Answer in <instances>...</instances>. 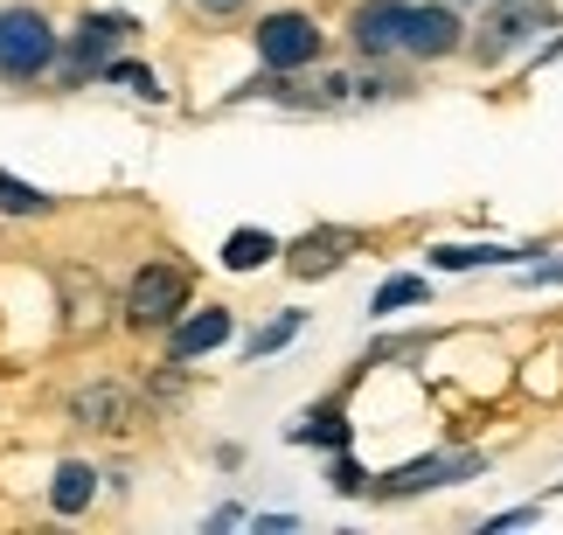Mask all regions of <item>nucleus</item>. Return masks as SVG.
I'll list each match as a JSON object with an SVG mask.
<instances>
[{
    "instance_id": "412c9836",
    "label": "nucleus",
    "mask_w": 563,
    "mask_h": 535,
    "mask_svg": "<svg viewBox=\"0 0 563 535\" xmlns=\"http://www.w3.org/2000/svg\"><path fill=\"white\" fill-rule=\"evenodd\" d=\"M188 8H195V14H202V21H230V14H244V8H251V0H188Z\"/></svg>"
},
{
    "instance_id": "f257e3e1",
    "label": "nucleus",
    "mask_w": 563,
    "mask_h": 535,
    "mask_svg": "<svg viewBox=\"0 0 563 535\" xmlns=\"http://www.w3.org/2000/svg\"><path fill=\"white\" fill-rule=\"evenodd\" d=\"M188 299H195V278L188 265H167V258H146L133 278H125V299H119V320L133 334H167L175 320L188 313Z\"/></svg>"
},
{
    "instance_id": "1a4fd4ad",
    "label": "nucleus",
    "mask_w": 563,
    "mask_h": 535,
    "mask_svg": "<svg viewBox=\"0 0 563 535\" xmlns=\"http://www.w3.org/2000/svg\"><path fill=\"white\" fill-rule=\"evenodd\" d=\"M362 250V237L355 230H307L292 250H286V271L292 278H328V271H341Z\"/></svg>"
},
{
    "instance_id": "aec40b11",
    "label": "nucleus",
    "mask_w": 563,
    "mask_h": 535,
    "mask_svg": "<svg viewBox=\"0 0 563 535\" xmlns=\"http://www.w3.org/2000/svg\"><path fill=\"white\" fill-rule=\"evenodd\" d=\"M362 487H369V473H362V466L341 453V459H334V494H362Z\"/></svg>"
},
{
    "instance_id": "ddd939ff",
    "label": "nucleus",
    "mask_w": 563,
    "mask_h": 535,
    "mask_svg": "<svg viewBox=\"0 0 563 535\" xmlns=\"http://www.w3.org/2000/svg\"><path fill=\"white\" fill-rule=\"evenodd\" d=\"M91 501H98V466L91 459H63L56 480H49V508L56 515H84Z\"/></svg>"
},
{
    "instance_id": "6ab92c4d",
    "label": "nucleus",
    "mask_w": 563,
    "mask_h": 535,
    "mask_svg": "<svg viewBox=\"0 0 563 535\" xmlns=\"http://www.w3.org/2000/svg\"><path fill=\"white\" fill-rule=\"evenodd\" d=\"M98 77H104V83H125L133 98H161V77L146 70V63H125V56H112V63H104Z\"/></svg>"
},
{
    "instance_id": "7ed1b4c3",
    "label": "nucleus",
    "mask_w": 563,
    "mask_h": 535,
    "mask_svg": "<svg viewBox=\"0 0 563 535\" xmlns=\"http://www.w3.org/2000/svg\"><path fill=\"white\" fill-rule=\"evenodd\" d=\"M550 21H556L550 0H494V8L481 14V29H466V35H473L466 56L481 63V70H494V63H508L515 49H529V42L550 29Z\"/></svg>"
},
{
    "instance_id": "9d476101",
    "label": "nucleus",
    "mask_w": 563,
    "mask_h": 535,
    "mask_svg": "<svg viewBox=\"0 0 563 535\" xmlns=\"http://www.w3.org/2000/svg\"><path fill=\"white\" fill-rule=\"evenodd\" d=\"M230 306H202V313H181L175 327H167V355L175 361H202V355H216L230 341Z\"/></svg>"
},
{
    "instance_id": "423d86ee",
    "label": "nucleus",
    "mask_w": 563,
    "mask_h": 535,
    "mask_svg": "<svg viewBox=\"0 0 563 535\" xmlns=\"http://www.w3.org/2000/svg\"><path fill=\"white\" fill-rule=\"evenodd\" d=\"M125 35H133V21H125V14H84L77 29H70V42L56 49V77H63V83L98 77L104 63L125 49Z\"/></svg>"
},
{
    "instance_id": "a211bd4d",
    "label": "nucleus",
    "mask_w": 563,
    "mask_h": 535,
    "mask_svg": "<svg viewBox=\"0 0 563 535\" xmlns=\"http://www.w3.org/2000/svg\"><path fill=\"white\" fill-rule=\"evenodd\" d=\"M431 286L424 278H383V292L369 299V313H404V306H424Z\"/></svg>"
},
{
    "instance_id": "f03ea898",
    "label": "nucleus",
    "mask_w": 563,
    "mask_h": 535,
    "mask_svg": "<svg viewBox=\"0 0 563 535\" xmlns=\"http://www.w3.org/2000/svg\"><path fill=\"white\" fill-rule=\"evenodd\" d=\"M56 49H63V35L35 0L0 8V83H42L56 70Z\"/></svg>"
},
{
    "instance_id": "dca6fc26",
    "label": "nucleus",
    "mask_w": 563,
    "mask_h": 535,
    "mask_svg": "<svg viewBox=\"0 0 563 535\" xmlns=\"http://www.w3.org/2000/svg\"><path fill=\"white\" fill-rule=\"evenodd\" d=\"M299 327H307V313H292V306H286V313H272L265 327H257V334L244 341V355H251V361H257V355H278V348H286V341H292Z\"/></svg>"
},
{
    "instance_id": "20e7f679",
    "label": "nucleus",
    "mask_w": 563,
    "mask_h": 535,
    "mask_svg": "<svg viewBox=\"0 0 563 535\" xmlns=\"http://www.w3.org/2000/svg\"><path fill=\"white\" fill-rule=\"evenodd\" d=\"M251 49H257V63H265L272 77H299V70H313V63H320L328 35H320V21H313V14L278 8V14H257Z\"/></svg>"
},
{
    "instance_id": "2eb2a0df",
    "label": "nucleus",
    "mask_w": 563,
    "mask_h": 535,
    "mask_svg": "<svg viewBox=\"0 0 563 535\" xmlns=\"http://www.w3.org/2000/svg\"><path fill=\"white\" fill-rule=\"evenodd\" d=\"M501 258H522V250H501V244H445V250H431L439 271H473V265H501Z\"/></svg>"
},
{
    "instance_id": "f3484780",
    "label": "nucleus",
    "mask_w": 563,
    "mask_h": 535,
    "mask_svg": "<svg viewBox=\"0 0 563 535\" xmlns=\"http://www.w3.org/2000/svg\"><path fill=\"white\" fill-rule=\"evenodd\" d=\"M0 209H8V216H49L56 196H42V188L14 181V175H0Z\"/></svg>"
},
{
    "instance_id": "4468645a",
    "label": "nucleus",
    "mask_w": 563,
    "mask_h": 535,
    "mask_svg": "<svg viewBox=\"0 0 563 535\" xmlns=\"http://www.w3.org/2000/svg\"><path fill=\"white\" fill-rule=\"evenodd\" d=\"M278 258V237H272V230H236V237L223 244V265L230 271H265Z\"/></svg>"
},
{
    "instance_id": "39448f33",
    "label": "nucleus",
    "mask_w": 563,
    "mask_h": 535,
    "mask_svg": "<svg viewBox=\"0 0 563 535\" xmlns=\"http://www.w3.org/2000/svg\"><path fill=\"white\" fill-rule=\"evenodd\" d=\"M466 49V21L452 0H404V14H397V56L410 63H445V56H460Z\"/></svg>"
},
{
    "instance_id": "f8f14e48",
    "label": "nucleus",
    "mask_w": 563,
    "mask_h": 535,
    "mask_svg": "<svg viewBox=\"0 0 563 535\" xmlns=\"http://www.w3.org/2000/svg\"><path fill=\"white\" fill-rule=\"evenodd\" d=\"M286 438L292 445H328V453H349V445H355V424H349V411H341V397H328V403H313V411H299L286 424Z\"/></svg>"
},
{
    "instance_id": "9b49d317",
    "label": "nucleus",
    "mask_w": 563,
    "mask_h": 535,
    "mask_svg": "<svg viewBox=\"0 0 563 535\" xmlns=\"http://www.w3.org/2000/svg\"><path fill=\"white\" fill-rule=\"evenodd\" d=\"M397 14H404V0H362L355 21H349V42H355V56H397Z\"/></svg>"
},
{
    "instance_id": "0eeeda50",
    "label": "nucleus",
    "mask_w": 563,
    "mask_h": 535,
    "mask_svg": "<svg viewBox=\"0 0 563 535\" xmlns=\"http://www.w3.org/2000/svg\"><path fill=\"white\" fill-rule=\"evenodd\" d=\"M481 473H487L481 453H431V459H410L397 473L369 480L362 494L369 501H410V494H431V487H452V480H481Z\"/></svg>"
},
{
    "instance_id": "6e6552de",
    "label": "nucleus",
    "mask_w": 563,
    "mask_h": 535,
    "mask_svg": "<svg viewBox=\"0 0 563 535\" xmlns=\"http://www.w3.org/2000/svg\"><path fill=\"white\" fill-rule=\"evenodd\" d=\"M70 417L84 424V432H98V438H119V432L140 424V397L125 390V382H84V390L70 397Z\"/></svg>"
}]
</instances>
